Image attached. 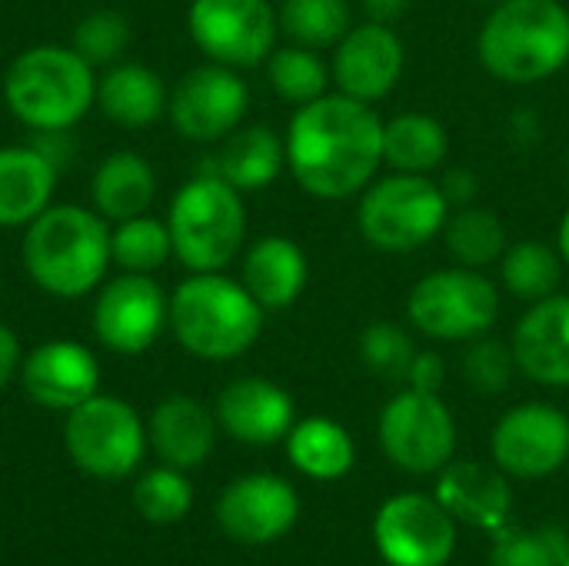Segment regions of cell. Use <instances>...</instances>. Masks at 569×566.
<instances>
[{
    "label": "cell",
    "mask_w": 569,
    "mask_h": 566,
    "mask_svg": "<svg viewBox=\"0 0 569 566\" xmlns=\"http://www.w3.org/2000/svg\"><path fill=\"white\" fill-rule=\"evenodd\" d=\"M287 167L317 200L363 193L383 163V120L373 103L347 93H323L303 103L287 127Z\"/></svg>",
    "instance_id": "1"
},
{
    "label": "cell",
    "mask_w": 569,
    "mask_h": 566,
    "mask_svg": "<svg viewBox=\"0 0 569 566\" xmlns=\"http://www.w3.org/2000/svg\"><path fill=\"white\" fill-rule=\"evenodd\" d=\"M110 264V220H103L97 210L50 203L37 220L27 224L23 267L50 297L73 300L97 290Z\"/></svg>",
    "instance_id": "2"
},
{
    "label": "cell",
    "mask_w": 569,
    "mask_h": 566,
    "mask_svg": "<svg viewBox=\"0 0 569 566\" xmlns=\"http://www.w3.org/2000/svg\"><path fill=\"white\" fill-rule=\"evenodd\" d=\"M480 63L503 83H537L569 63V10L560 0H500L480 37Z\"/></svg>",
    "instance_id": "3"
},
{
    "label": "cell",
    "mask_w": 569,
    "mask_h": 566,
    "mask_svg": "<svg viewBox=\"0 0 569 566\" xmlns=\"http://www.w3.org/2000/svg\"><path fill=\"white\" fill-rule=\"evenodd\" d=\"M263 307L250 290L213 270L190 274L170 297V330L180 347L200 360H237L263 330Z\"/></svg>",
    "instance_id": "4"
},
{
    "label": "cell",
    "mask_w": 569,
    "mask_h": 566,
    "mask_svg": "<svg viewBox=\"0 0 569 566\" xmlns=\"http://www.w3.org/2000/svg\"><path fill=\"white\" fill-rule=\"evenodd\" d=\"M3 100L33 133L70 130L97 103V73L73 47L40 43L7 67Z\"/></svg>",
    "instance_id": "5"
},
{
    "label": "cell",
    "mask_w": 569,
    "mask_h": 566,
    "mask_svg": "<svg viewBox=\"0 0 569 566\" xmlns=\"http://www.w3.org/2000/svg\"><path fill=\"white\" fill-rule=\"evenodd\" d=\"M167 230L173 257L193 274H213L233 264L247 237L243 193L217 173H197L170 203Z\"/></svg>",
    "instance_id": "6"
},
{
    "label": "cell",
    "mask_w": 569,
    "mask_h": 566,
    "mask_svg": "<svg viewBox=\"0 0 569 566\" xmlns=\"http://www.w3.org/2000/svg\"><path fill=\"white\" fill-rule=\"evenodd\" d=\"M450 217L437 180L420 173H390L360 193L357 224L363 240L383 254H410L430 244Z\"/></svg>",
    "instance_id": "7"
},
{
    "label": "cell",
    "mask_w": 569,
    "mask_h": 566,
    "mask_svg": "<svg viewBox=\"0 0 569 566\" xmlns=\"http://www.w3.org/2000/svg\"><path fill=\"white\" fill-rule=\"evenodd\" d=\"M410 324L443 344H467L483 334L500 317L497 284L470 267H450L427 274L407 297Z\"/></svg>",
    "instance_id": "8"
},
{
    "label": "cell",
    "mask_w": 569,
    "mask_h": 566,
    "mask_svg": "<svg viewBox=\"0 0 569 566\" xmlns=\"http://www.w3.org/2000/svg\"><path fill=\"white\" fill-rule=\"evenodd\" d=\"M63 447L83 474L97 480H123L140 467L150 440L130 404L93 394L67 414Z\"/></svg>",
    "instance_id": "9"
},
{
    "label": "cell",
    "mask_w": 569,
    "mask_h": 566,
    "mask_svg": "<svg viewBox=\"0 0 569 566\" xmlns=\"http://www.w3.org/2000/svg\"><path fill=\"white\" fill-rule=\"evenodd\" d=\"M380 450L393 467L413 477L440 474L457 450V424L440 394L400 390L380 410Z\"/></svg>",
    "instance_id": "10"
},
{
    "label": "cell",
    "mask_w": 569,
    "mask_h": 566,
    "mask_svg": "<svg viewBox=\"0 0 569 566\" xmlns=\"http://www.w3.org/2000/svg\"><path fill=\"white\" fill-rule=\"evenodd\" d=\"M193 43L223 67H260L277 50V10L270 0H190Z\"/></svg>",
    "instance_id": "11"
},
{
    "label": "cell",
    "mask_w": 569,
    "mask_h": 566,
    "mask_svg": "<svg viewBox=\"0 0 569 566\" xmlns=\"http://www.w3.org/2000/svg\"><path fill=\"white\" fill-rule=\"evenodd\" d=\"M373 544L387 566H447L457 550V520L427 494H397L373 517Z\"/></svg>",
    "instance_id": "12"
},
{
    "label": "cell",
    "mask_w": 569,
    "mask_h": 566,
    "mask_svg": "<svg viewBox=\"0 0 569 566\" xmlns=\"http://www.w3.org/2000/svg\"><path fill=\"white\" fill-rule=\"evenodd\" d=\"M250 107V90L233 67L203 63L177 80L167 100L170 123L193 143H220L230 137Z\"/></svg>",
    "instance_id": "13"
},
{
    "label": "cell",
    "mask_w": 569,
    "mask_h": 566,
    "mask_svg": "<svg viewBox=\"0 0 569 566\" xmlns=\"http://www.w3.org/2000/svg\"><path fill=\"white\" fill-rule=\"evenodd\" d=\"M170 327V297L150 274H120L93 300L97 340L123 357L147 354Z\"/></svg>",
    "instance_id": "14"
},
{
    "label": "cell",
    "mask_w": 569,
    "mask_h": 566,
    "mask_svg": "<svg viewBox=\"0 0 569 566\" xmlns=\"http://www.w3.org/2000/svg\"><path fill=\"white\" fill-rule=\"evenodd\" d=\"M493 464L513 480H543L569 460V417L553 404H520L493 427Z\"/></svg>",
    "instance_id": "15"
},
{
    "label": "cell",
    "mask_w": 569,
    "mask_h": 566,
    "mask_svg": "<svg viewBox=\"0 0 569 566\" xmlns=\"http://www.w3.org/2000/svg\"><path fill=\"white\" fill-rule=\"evenodd\" d=\"M297 520L300 497L277 474H247L233 480L217 500V524L237 544H273L287 537L297 527Z\"/></svg>",
    "instance_id": "16"
},
{
    "label": "cell",
    "mask_w": 569,
    "mask_h": 566,
    "mask_svg": "<svg viewBox=\"0 0 569 566\" xmlns=\"http://www.w3.org/2000/svg\"><path fill=\"white\" fill-rule=\"evenodd\" d=\"M403 63L407 50L403 40L390 30V23L367 20L360 27H350L333 47L330 77L340 93L363 103H377L393 93L403 77Z\"/></svg>",
    "instance_id": "17"
},
{
    "label": "cell",
    "mask_w": 569,
    "mask_h": 566,
    "mask_svg": "<svg viewBox=\"0 0 569 566\" xmlns=\"http://www.w3.org/2000/svg\"><path fill=\"white\" fill-rule=\"evenodd\" d=\"M20 377L33 404L63 414H70L73 407H80L100 390V364L90 354V347L77 340L40 344L37 350L27 354Z\"/></svg>",
    "instance_id": "18"
},
{
    "label": "cell",
    "mask_w": 569,
    "mask_h": 566,
    "mask_svg": "<svg viewBox=\"0 0 569 566\" xmlns=\"http://www.w3.org/2000/svg\"><path fill=\"white\" fill-rule=\"evenodd\" d=\"M440 507L473 530L497 534L513 517V490L510 477L497 464L483 460H450L437 474V494Z\"/></svg>",
    "instance_id": "19"
},
{
    "label": "cell",
    "mask_w": 569,
    "mask_h": 566,
    "mask_svg": "<svg viewBox=\"0 0 569 566\" xmlns=\"http://www.w3.org/2000/svg\"><path fill=\"white\" fill-rule=\"evenodd\" d=\"M217 424L240 444L270 447L297 424L293 397L267 377H240L217 397Z\"/></svg>",
    "instance_id": "20"
},
{
    "label": "cell",
    "mask_w": 569,
    "mask_h": 566,
    "mask_svg": "<svg viewBox=\"0 0 569 566\" xmlns=\"http://www.w3.org/2000/svg\"><path fill=\"white\" fill-rule=\"evenodd\" d=\"M517 370L543 387H569V297L550 294L520 317L513 330Z\"/></svg>",
    "instance_id": "21"
},
{
    "label": "cell",
    "mask_w": 569,
    "mask_h": 566,
    "mask_svg": "<svg viewBox=\"0 0 569 566\" xmlns=\"http://www.w3.org/2000/svg\"><path fill=\"white\" fill-rule=\"evenodd\" d=\"M147 440L167 467L193 470L217 447V414L193 397H167L150 414Z\"/></svg>",
    "instance_id": "22"
},
{
    "label": "cell",
    "mask_w": 569,
    "mask_h": 566,
    "mask_svg": "<svg viewBox=\"0 0 569 566\" xmlns=\"http://www.w3.org/2000/svg\"><path fill=\"white\" fill-rule=\"evenodd\" d=\"M307 254L290 237H260L240 267V284L263 310H287L307 287Z\"/></svg>",
    "instance_id": "23"
},
{
    "label": "cell",
    "mask_w": 569,
    "mask_h": 566,
    "mask_svg": "<svg viewBox=\"0 0 569 566\" xmlns=\"http://www.w3.org/2000/svg\"><path fill=\"white\" fill-rule=\"evenodd\" d=\"M200 173H217L240 193L270 187L287 167V147L270 127H237L220 140V150L203 160Z\"/></svg>",
    "instance_id": "24"
},
{
    "label": "cell",
    "mask_w": 569,
    "mask_h": 566,
    "mask_svg": "<svg viewBox=\"0 0 569 566\" xmlns=\"http://www.w3.org/2000/svg\"><path fill=\"white\" fill-rule=\"evenodd\" d=\"M57 167L33 147H0V227H27L53 197Z\"/></svg>",
    "instance_id": "25"
},
{
    "label": "cell",
    "mask_w": 569,
    "mask_h": 566,
    "mask_svg": "<svg viewBox=\"0 0 569 566\" xmlns=\"http://www.w3.org/2000/svg\"><path fill=\"white\" fill-rule=\"evenodd\" d=\"M167 87L160 73L143 63H113L97 80V107L107 120L127 130H140L157 123L167 113Z\"/></svg>",
    "instance_id": "26"
},
{
    "label": "cell",
    "mask_w": 569,
    "mask_h": 566,
    "mask_svg": "<svg viewBox=\"0 0 569 566\" xmlns=\"http://www.w3.org/2000/svg\"><path fill=\"white\" fill-rule=\"evenodd\" d=\"M153 197H157V173L150 160L133 150H117L107 160H100V167L93 170L90 200L93 210L110 224L147 214Z\"/></svg>",
    "instance_id": "27"
},
{
    "label": "cell",
    "mask_w": 569,
    "mask_h": 566,
    "mask_svg": "<svg viewBox=\"0 0 569 566\" xmlns=\"http://www.w3.org/2000/svg\"><path fill=\"white\" fill-rule=\"evenodd\" d=\"M287 457L303 477L317 484H333L353 470L357 444L347 434V427H340L337 420L307 417L293 424V430L287 434Z\"/></svg>",
    "instance_id": "28"
},
{
    "label": "cell",
    "mask_w": 569,
    "mask_h": 566,
    "mask_svg": "<svg viewBox=\"0 0 569 566\" xmlns=\"http://www.w3.org/2000/svg\"><path fill=\"white\" fill-rule=\"evenodd\" d=\"M450 150V137L443 123L430 113H397L383 123V163L397 173L430 177L443 167Z\"/></svg>",
    "instance_id": "29"
},
{
    "label": "cell",
    "mask_w": 569,
    "mask_h": 566,
    "mask_svg": "<svg viewBox=\"0 0 569 566\" xmlns=\"http://www.w3.org/2000/svg\"><path fill=\"white\" fill-rule=\"evenodd\" d=\"M443 237H447V250L453 254V260L460 267L470 270H483L490 264H500V257L507 254V227L493 210L483 207H457V214L447 217L443 224Z\"/></svg>",
    "instance_id": "30"
},
{
    "label": "cell",
    "mask_w": 569,
    "mask_h": 566,
    "mask_svg": "<svg viewBox=\"0 0 569 566\" xmlns=\"http://www.w3.org/2000/svg\"><path fill=\"white\" fill-rule=\"evenodd\" d=\"M563 257L560 250H553L543 240H520L510 244L507 254L500 257V277L503 287L523 300V304H537L550 294H557L560 277H563Z\"/></svg>",
    "instance_id": "31"
},
{
    "label": "cell",
    "mask_w": 569,
    "mask_h": 566,
    "mask_svg": "<svg viewBox=\"0 0 569 566\" xmlns=\"http://www.w3.org/2000/svg\"><path fill=\"white\" fill-rule=\"evenodd\" d=\"M277 23L293 43L323 50L343 40V33L353 27V17L347 0H283Z\"/></svg>",
    "instance_id": "32"
},
{
    "label": "cell",
    "mask_w": 569,
    "mask_h": 566,
    "mask_svg": "<svg viewBox=\"0 0 569 566\" xmlns=\"http://www.w3.org/2000/svg\"><path fill=\"white\" fill-rule=\"evenodd\" d=\"M267 80H270L277 97L303 107V103H313L317 97L327 93L330 67L323 63V57L317 50L290 43V47H280L267 57Z\"/></svg>",
    "instance_id": "33"
},
{
    "label": "cell",
    "mask_w": 569,
    "mask_h": 566,
    "mask_svg": "<svg viewBox=\"0 0 569 566\" xmlns=\"http://www.w3.org/2000/svg\"><path fill=\"white\" fill-rule=\"evenodd\" d=\"M110 257L123 274H153L173 257L167 224L147 214L120 220L110 230Z\"/></svg>",
    "instance_id": "34"
},
{
    "label": "cell",
    "mask_w": 569,
    "mask_h": 566,
    "mask_svg": "<svg viewBox=\"0 0 569 566\" xmlns=\"http://www.w3.org/2000/svg\"><path fill=\"white\" fill-rule=\"evenodd\" d=\"M569 557V537L557 527H500L493 534L490 566H563Z\"/></svg>",
    "instance_id": "35"
},
{
    "label": "cell",
    "mask_w": 569,
    "mask_h": 566,
    "mask_svg": "<svg viewBox=\"0 0 569 566\" xmlns=\"http://www.w3.org/2000/svg\"><path fill=\"white\" fill-rule=\"evenodd\" d=\"M133 504L140 510L143 520L150 524H160V527H170L177 520H183L193 507V487L187 480L183 470L177 467H153L147 470L137 487H133Z\"/></svg>",
    "instance_id": "36"
},
{
    "label": "cell",
    "mask_w": 569,
    "mask_h": 566,
    "mask_svg": "<svg viewBox=\"0 0 569 566\" xmlns=\"http://www.w3.org/2000/svg\"><path fill=\"white\" fill-rule=\"evenodd\" d=\"M360 357L367 364V370L377 380L387 384H407L410 364L417 357V344L413 337L390 320H373L363 334H360Z\"/></svg>",
    "instance_id": "37"
},
{
    "label": "cell",
    "mask_w": 569,
    "mask_h": 566,
    "mask_svg": "<svg viewBox=\"0 0 569 566\" xmlns=\"http://www.w3.org/2000/svg\"><path fill=\"white\" fill-rule=\"evenodd\" d=\"M70 47L97 70L113 67L130 47V20L117 10H93L87 13L70 37Z\"/></svg>",
    "instance_id": "38"
},
{
    "label": "cell",
    "mask_w": 569,
    "mask_h": 566,
    "mask_svg": "<svg viewBox=\"0 0 569 566\" xmlns=\"http://www.w3.org/2000/svg\"><path fill=\"white\" fill-rule=\"evenodd\" d=\"M460 370L477 394H503L513 380L517 357H513V347L483 334L477 340H467Z\"/></svg>",
    "instance_id": "39"
},
{
    "label": "cell",
    "mask_w": 569,
    "mask_h": 566,
    "mask_svg": "<svg viewBox=\"0 0 569 566\" xmlns=\"http://www.w3.org/2000/svg\"><path fill=\"white\" fill-rule=\"evenodd\" d=\"M447 380V364L437 350H417L413 364H410V374H407V387L413 390H423V394H440Z\"/></svg>",
    "instance_id": "40"
},
{
    "label": "cell",
    "mask_w": 569,
    "mask_h": 566,
    "mask_svg": "<svg viewBox=\"0 0 569 566\" xmlns=\"http://www.w3.org/2000/svg\"><path fill=\"white\" fill-rule=\"evenodd\" d=\"M440 190H443V197H447V203H450V207H470L480 187H477L473 170H467V167H453V170H447V173L440 177Z\"/></svg>",
    "instance_id": "41"
},
{
    "label": "cell",
    "mask_w": 569,
    "mask_h": 566,
    "mask_svg": "<svg viewBox=\"0 0 569 566\" xmlns=\"http://www.w3.org/2000/svg\"><path fill=\"white\" fill-rule=\"evenodd\" d=\"M20 367H23L20 340H17V334L7 324H0V390L20 374Z\"/></svg>",
    "instance_id": "42"
},
{
    "label": "cell",
    "mask_w": 569,
    "mask_h": 566,
    "mask_svg": "<svg viewBox=\"0 0 569 566\" xmlns=\"http://www.w3.org/2000/svg\"><path fill=\"white\" fill-rule=\"evenodd\" d=\"M410 7V0H363V10L370 20L377 23H393L397 17H403Z\"/></svg>",
    "instance_id": "43"
},
{
    "label": "cell",
    "mask_w": 569,
    "mask_h": 566,
    "mask_svg": "<svg viewBox=\"0 0 569 566\" xmlns=\"http://www.w3.org/2000/svg\"><path fill=\"white\" fill-rule=\"evenodd\" d=\"M557 250H560L563 264L569 267V210L563 214V220H560V230H557Z\"/></svg>",
    "instance_id": "44"
},
{
    "label": "cell",
    "mask_w": 569,
    "mask_h": 566,
    "mask_svg": "<svg viewBox=\"0 0 569 566\" xmlns=\"http://www.w3.org/2000/svg\"><path fill=\"white\" fill-rule=\"evenodd\" d=\"M480 3H500V0H480Z\"/></svg>",
    "instance_id": "45"
},
{
    "label": "cell",
    "mask_w": 569,
    "mask_h": 566,
    "mask_svg": "<svg viewBox=\"0 0 569 566\" xmlns=\"http://www.w3.org/2000/svg\"><path fill=\"white\" fill-rule=\"evenodd\" d=\"M563 566H569V557H567V560H563Z\"/></svg>",
    "instance_id": "46"
},
{
    "label": "cell",
    "mask_w": 569,
    "mask_h": 566,
    "mask_svg": "<svg viewBox=\"0 0 569 566\" xmlns=\"http://www.w3.org/2000/svg\"><path fill=\"white\" fill-rule=\"evenodd\" d=\"M567 170H569V160H567Z\"/></svg>",
    "instance_id": "47"
}]
</instances>
